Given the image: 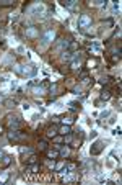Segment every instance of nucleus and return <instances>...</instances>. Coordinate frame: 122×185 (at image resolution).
<instances>
[{
    "label": "nucleus",
    "mask_w": 122,
    "mask_h": 185,
    "mask_svg": "<svg viewBox=\"0 0 122 185\" xmlns=\"http://www.w3.org/2000/svg\"><path fill=\"white\" fill-rule=\"evenodd\" d=\"M13 70H15L16 74H20V75H23V77H31V75H34L37 72V69H36V66H33V64H16L15 67H13Z\"/></svg>",
    "instance_id": "f257e3e1"
},
{
    "label": "nucleus",
    "mask_w": 122,
    "mask_h": 185,
    "mask_svg": "<svg viewBox=\"0 0 122 185\" xmlns=\"http://www.w3.org/2000/svg\"><path fill=\"white\" fill-rule=\"evenodd\" d=\"M54 39H55V31L54 30H46L42 33V36H41V48L44 49L46 46H49Z\"/></svg>",
    "instance_id": "f03ea898"
},
{
    "label": "nucleus",
    "mask_w": 122,
    "mask_h": 185,
    "mask_svg": "<svg viewBox=\"0 0 122 185\" xmlns=\"http://www.w3.org/2000/svg\"><path fill=\"white\" fill-rule=\"evenodd\" d=\"M91 23H93V20H91V17L86 15V13L80 15V18H78V28H80L81 31H86V28H89Z\"/></svg>",
    "instance_id": "7ed1b4c3"
},
{
    "label": "nucleus",
    "mask_w": 122,
    "mask_h": 185,
    "mask_svg": "<svg viewBox=\"0 0 122 185\" xmlns=\"http://www.w3.org/2000/svg\"><path fill=\"white\" fill-rule=\"evenodd\" d=\"M28 136L24 134V133L18 131V129H10V133H8V139L13 141V143H18V141H23L26 139Z\"/></svg>",
    "instance_id": "20e7f679"
},
{
    "label": "nucleus",
    "mask_w": 122,
    "mask_h": 185,
    "mask_svg": "<svg viewBox=\"0 0 122 185\" xmlns=\"http://www.w3.org/2000/svg\"><path fill=\"white\" fill-rule=\"evenodd\" d=\"M104 149V141H99L98 139L96 143L91 144V149H89V154L91 156H98V154H101V151Z\"/></svg>",
    "instance_id": "39448f33"
},
{
    "label": "nucleus",
    "mask_w": 122,
    "mask_h": 185,
    "mask_svg": "<svg viewBox=\"0 0 122 185\" xmlns=\"http://www.w3.org/2000/svg\"><path fill=\"white\" fill-rule=\"evenodd\" d=\"M24 36H26V38H31V39L37 38V36H39V28H37V26H34V25L26 26V28H24Z\"/></svg>",
    "instance_id": "423d86ee"
},
{
    "label": "nucleus",
    "mask_w": 122,
    "mask_h": 185,
    "mask_svg": "<svg viewBox=\"0 0 122 185\" xmlns=\"http://www.w3.org/2000/svg\"><path fill=\"white\" fill-rule=\"evenodd\" d=\"M70 43H72V41L65 39V38H60V39L55 43V51H59V53H64V51H67V49H69V46H70Z\"/></svg>",
    "instance_id": "0eeeda50"
},
{
    "label": "nucleus",
    "mask_w": 122,
    "mask_h": 185,
    "mask_svg": "<svg viewBox=\"0 0 122 185\" xmlns=\"http://www.w3.org/2000/svg\"><path fill=\"white\" fill-rule=\"evenodd\" d=\"M21 125L23 123H21L20 116H8V128L10 129H18Z\"/></svg>",
    "instance_id": "6e6552de"
},
{
    "label": "nucleus",
    "mask_w": 122,
    "mask_h": 185,
    "mask_svg": "<svg viewBox=\"0 0 122 185\" xmlns=\"http://www.w3.org/2000/svg\"><path fill=\"white\" fill-rule=\"evenodd\" d=\"M46 87H47V84H42V85H33L31 87V94L36 95V97H42V95L46 94Z\"/></svg>",
    "instance_id": "1a4fd4ad"
},
{
    "label": "nucleus",
    "mask_w": 122,
    "mask_h": 185,
    "mask_svg": "<svg viewBox=\"0 0 122 185\" xmlns=\"http://www.w3.org/2000/svg\"><path fill=\"white\" fill-rule=\"evenodd\" d=\"M62 5H64L65 8H69L70 12H77V10L80 8V4H78L77 0H64Z\"/></svg>",
    "instance_id": "9d476101"
},
{
    "label": "nucleus",
    "mask_w": 122,
    "mask_h": 185,
    "mask_svg": "<svg viewBox=\"0 0 122 185\" xmlns=\"http://www.w3.org/2000/svg\"><path fill=\"white\" fill-rule=\"evenodd\" d=\"M55 149L59 151V156H60V157H69L70 156L69 146H55Z\"/></svg>",
    "instance_id": "9b49d317"
},
{
    "label": "nucleus",
    "mask_w": 122,
    "mask_h": 185,
    "mask_svg": "<svg viewBox=\"0 0 122 185\" xmlns=\"http://www.w3.org/2000/svg\"><path fill=\"white\" fill-rule=\"evenodd\" d=\"M57 133H59V126H55V125H52V126H49L46 129V136L47 138H54V136H57Z\"/></svg>",
    "instance_id": "f8f14e48"
},
{
    "label": "nucleus",
    "mask_w": 122,
    "mask_h": 185,
    "mask_svg": "<svg viewBox=\"0 0 122 185\" xmlns=\"http://www.w3.org/2000/svg\"><path fill=\"white\" fill-rule=\"evenodd\" d=\"M59 133H60L62 136H65V134H69V133H72V126L70 125H62V126H59Z\"/></svg>",
    "instance_id": "ddd939ff"
},
{
    "label": "nucleus",
    "mask_w": 122,
    "mask_h": 185,
    "mask_svg": "<svg viewBox=\"0 0 122 185\" xmlns=\"http://www.w3.org/2000/svg\"><path fill=\"white\" fill-rule=\"evenodd\" d=\"M46 156L49 159H57L59 157V151L57 149H46Z\"/></svg>",
    "instance_id": "4468645a"
},
{
    "label": "nucleus",
    "mask_w": 122,
    "mask_h": 185,
    "mask_svg": "<svg viewBox=\"0 0 122 185\" xmlns=\"http://www.w3.org/2000/svg\"><path fill=\"white\" fill-rule=\"evenodd\" d=\"M26 172H29V174H37V172H39V164H37V162H34L31 167H26Z\"/></svg>",
    "instance_id": "2eb2a0df"
},
{
    "label": "nucleus",
    "mask_w": 122,
    "mask_h": 185,
    "mask_svg": "<svg viewBox=\"0 0 122 185\" xmlns=\"http://www.w3.org/2000/svg\"><path fill=\"white\" fill-rule=\"evenodd\" d=\"M88 51L91 54H99V53H101V48H99L98 44H89L88 46Z\"/></svg>",
    "instance_id": "dca6fc26"
},
{
    "label": "nucleus",
    "mask_w": 122,
    "mask_h": 185,
    "mask_svg": "<svg viewBox=\"0 0 122 185\" xmlns=\"http://www.w3.org/2000/svg\"><path fill=\"white\" fill-rule=\"evenodd\" d=\"M99 98H101V100H104V102H106V100H109V98H111V92L107 90V89H103L101 95H99Z\"/></svg>",
    "instance_id": "f3484780"
},
{
    "label": "nucleus",
    "mask_w": 122,
    "mask_h": 185,
    "mask_svg": "<svg viewBox=\"0 0 122 185\" xmlns=\"http://www.w3.org/2000/svg\"><path fill=\"white\" fill-rule=\"evenodd\" d=\"M20 154L21 156H24V154H26V156H31V154H34V152H33L31 148H24V146H21L20 148Z\"/></svg>",
    "instance_id": "a211bd4d"
},
{
    "label": "nucleus",
    "mask_w": 122,
    "mask_h": 185,
    "mask_svg": "<svg viewBox=\"0 0 122 185\" xmlns=\"http://www.w3.org/2000/svg\"><path fill=\"white\" fill-rule=\"evenodd\" d=\"M15 2L13 0H0V7H13Z\"/></svg>",
    "instance_id": "6ab92c4d"
},
{
    "label": "nucleus",
    "mask_w": 122,
    "mask_h": 185,
    "mask_svg": "<svg viewBox=\"0 0 122 185\" xmlns=\"http://www.w3.org/2000/svg\"><path fill=\"white\" fill-rule=\"evenodd\" d=\"M64 167H65V160H60L59 164H55V165H54V170H55V172H60V170H62Z\"/></svg>",
    "instance_id": "aec40b11"
},
{
    "label": "nucleus",
    "mask_w": 122,
    "mask_h": 185,
    "mask_svg": "<svg viewBox=\"0 0 122 185\" xmlns=\"http://www.w3.org/2000/svg\"><path fill=\"white\" fill-rule=\"evenodd\" d=\"M37 148L41 149V151H46L47 149V141H44V139H41L39 143H37Z\"/></svg>",
    "instance_id": "412c9836"
},
{
    "label": "nucleus",
    "mask_w": 122,
    "mask_h": 185,
    "mask_svg": "<svg viewBox=\"0 0 122 185\" xmlns=\"http://www.w3.org/2000/svg\"><path fill=\"white\" fill-rule=\"evenodd\" d=\"M72 141H73V134H72V133H69V134L64 136V143H65V144H70Z\"/></svg>",
    "instance_id": "4be33fe9"
},
{
    "label": "nucleus",
    "mask_w": 122,
    "mask_h": 185,
    "mask_svg": "<svg viewBox=\"0 0 122 185\" xmlns=\"http://www.w3.org/2000/svg\"><path fill=\"white\" fill-rule=\"evenodd\" d=\"M98 66V59H89L88 61V67L89 69H93V67H96Z\"/></svg>",
    "instance_id": "5701e85b"
},
{
    "label": "nucleus",
    "mask_w": 122,
    "mask_h": 185,
    "mask_svg": "<svg viewBox=\"0 0 122 185\" xmlns=\"http://www.w3.org/2000/svg\"><path fill=\"white\" fill-rule=\"evenodd\" d=\"M70 110H72V111L80 110V105H78V103H75V102H70Z\"/></svg>",
    "instance_id": "b1692460"
},
{
    "label": "nucleus",
    "mask_w": 122,
    "mask_h": 185,
    "mask_svg": "<svg viewBox=\"0 0 122 185\" xmlns=\"http://www.w3.org/2000/svg\"><path fill=\"white\" fill-rule=\"evenodd\" d=\"M37 160V157L34 156V154H31V156L28 157V160H26V164H34V162H36Z\"/></svg>",
    "instance_id": "393cba45"
},
{
    "label": "nucleus",
    "mask_w": 122,
    "mask_h": 185,
    "mask_svg": "<svg viewBox=\"0 0 122 185\" xmlns=\"http://www.w3.org/2000/svg\"><path fill=\"white\" fill-rule=\"evenodd\" d=\"M3 103H5V107H7V108H13V107L16 105V103L13 102V100H5Z\"/></svg>",
    "instance_id": "a878e982"
},
{
    "label": "nucleus",
    "mask_w": 122,
    "mask_h": 185,
    "mask_svg": "<svg viewBox=\"0 0 122 185\" xmlns=\"http://www.w3.org/2000/svg\"><path fill=\"white\" fill-rule=\"evenodd\" d=\"M10 162H12V157H10V156H3V165H5V167H7Z\"/></svg>",
    "instance_id": "bb28decb"
},
{
    "label": "nucleus",
    "mask_w": 122,
    "mask_h": 185,
    "mask_svg": "<svg viewBox=\"0 0 122 185\" xmlns=\"http://www.w3.org/2000/svg\"><path fill=\"white\" fill-rule=\"evenodd\" d=\"M52 139L55 141V143H64V136H54Z\"/></svg>",
    "instance_id": "cd10ccee"
},
{
    "label": "nucleus",
    "mask_w": 122,
    "mask_h": 185,
    "mask_svg": "<svg viewBox=\"0 0 122 185\" xmlns=\"http://www.w3.org/2000/svg\"><path fill=\"white\" fill-rule=\"evenodd\" d=\"M91 5H94V7H101V5H104V2H103V0H96V2H93Z\"/></svg>",
    "instance_id": "c85d7f7f"
},
{
    "label": "nucleus",
    "mask_w": 122,
    "mask_h": 185,
    "mask_svg": "<svg viewBox=\"0 0 122 185\" xmlns=\"http://www.w3.org/2000/svg\"><path fill=\"white\" fill-rule=\"evenodd\" d=\"M49 92H51V94H55V92H57V85H55V84H54V85H51Z\"/></svg>",
    "instance_id": "c756f323"
},
{
    "label": "nucleus",
    "mask_w": 122,
    "mask_h": 185,
    "mask_svg": "<svg viewBox=\"0 0 122 185\" xmlns=\"http://www.w3.org/2000/svg\"><path fill=\"white\" fill-rule=\"evenodd\" d=\"M47 165H49V169H54V165H55V164H54V159L52 160H47Z\"/></svg>",
    "instance_id": "7c9ffc66"
},
{
    "label": "nucleus",
    "mask_w": 122,
    "mask_h": 185,
    "mask_svg": "<svg viewBox=\"0 0 122 185\" xmlns=\"http://www.w3.org/2000/svg\"><path fill=\"white\" fill-rule=\"evenodd\" d=\"M0 159H3V152H2V149H0Z\"/></svg>",
    "instance_id": "2f4dec72"
}]
</instances>
